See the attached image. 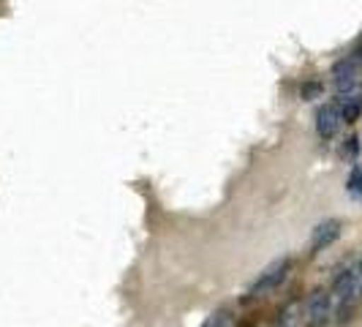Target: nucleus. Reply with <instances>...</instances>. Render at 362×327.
I'll return each mask as SVG.
<instances>
[{
  "mask_svg": "<svg viewBox=\"0 0 362 327\" xmlns=\"http://www.w3.org/2000/svg\"><path fill=\"white\" fill-rule=\"evenodd\" d=\"M291 265H294L291 256H281V259L270 262L264 270L256 275L254 284L248 287V297H251V300H259V297H267V294H272L275 289H281L284 281L289 278Z\"/></svg>",
  "mask_w": 362,
  "mask_h": 327,
  "instance_id": "obj_1",
  "label": "nucleus"
},
{
  "mask_svg": "<svg viewBox=\"0 0 362 327\" xmlns=\"http://www.w3.org/2000/svg\"><path fill=\"white\" fill-rule=\"evenodd\" d=\"M335 107L341 112L344 123H357L362 115V82L335 93Z\"/></svg>",
  "mask_w": 362,
  "mask_h": 327,
  "instance_id": "obj_2",
  "label": "nucleus"
},
{
  "mask_svg": "<svg viewBox=\"0 0 362 327\" xmlns=\"http://www.w3.org/2000/svg\"><path fill=\"white\" fill-rule=\"evenodd\" d=\"M332 297H329V292L325 289H316L313 294L308 297V303H305V316H308V325L310 327H325L329 319H332Z\"/></svg>",
  "mask_w": 362,
  "mask_h": 327,
  "instance_id": "obj_3",
  "label": "nucleus"
},
{
  "mask_svg": "<svg viewBox=\"0 0 362 327\" xmlns=\"http://www.w3.org/2000/svg\"><path fill=\"white\" fill-rule=\"evenodd\" d=\"M341 232H344V224L338 218H327L322 224H316V229L310 232V254H319V251L329 248L341 237Z\"/></svg>",
  "mask_w": 362,
  "mask_h": 327,
  "instance_id": "obj_4",
  "label": "nucleus"
},
{
  "mask_svg": "<svg viewBox=\"0 0 362 327\" xmlns=\"http://www.w3.org/2000/svg\"><path fill=\"white\" fill-rule=\"evenodd\" d=\"M341 123H344V117H341V112L335 107V101L322 104V107L316 109V134L322 139H335L338 131H341Z\"/></svg>",
  "mask_w": 362,
  "mask_h": 327,
  "instance_id": "obj_5",
  "label": "nucleus"
},
{
  "mask_svg": "<svg viewBox=\"0 0 362 327\" xmlns=\"http://www.w3.org/2000/svg\"><path fill=\"white\" fill-rule=\"evenodd\" d=\"M332 76H335V88H338V91L357 85V82H360V60H357V57L338 60L335 69H332Z\"/></svg>",
  "mask_w": 362,
  "mask_h": 327,
  "instance_id": "obj_6",
  "label": "nucleus"
},
{
  "mask_svg": "<svg viewBox=\"0 0 362 327\" xmlns=\"http://www.w3.org/2000/svg\"><path fill=\"white\" fill-rule=\"evenodd\" d=\"M346 191H349V197H351V200L362 202V169H360V166H354V169L349 172V180H346Z\"/></svg>",
  "mask_w": 362,
  "mask_h": 327,
  "instance_id": "obj_7",
  "label": "nucleus"
},
{
  "mask_svg": "<svg viewBox=\"0 0 362 327\" xmlns=\"http://www.w3.org/2000/svg\"><path fill=\"white\" fill-rule=\"evenodd\" d=\"M204 327H235V316L226 309H221L216 314H210V319L204 322Z\"/></svg>",
  "mask_w": 362,
  "mask_h": 327,
  "instance_id": "obj_8",
  "label": "nucleus"
},
{
  "mask_svg": "<svg viewBox=\"0 0 362 327\" xmlns=\"http://www.w3.org/2000/svg\"><path fill=\"white\" fill-rule=\"evenodd\" d=\"M354 270V289H357V300L362 303V259L351 268Z\"/></svg>",
  "mask_w": 362,
  "mask_h": 327,
  "instance_id": "obj_9",
  "label": "nucleus"
},
{
  "mask_svg": "<svg viewBox=\"0 0 362 327\" xmlns=\"http://www.w3.org/2000/svg\"><path fill=\"white\" fill-rule=\"evenodd\" d=\"M319 93H322V85L313 82V85H305V88H303V98H313V96H319Z\"/></svg>",
  "mask_w": 362,
  "mask_h": 327,
  "instance_id": "obj_10",
  "label": "nucleus"
},
{
  "mask_svg": "<svg viewBox=\"0 0 362 327\" xmlns=\"http://www.w3.org/2000/svg\"><path fill=\"white\" fill-rule=\"evenodd\" d=\"M281 327H297V322H294V316H291V311H286V316H284V322H281Z\"/></svg>",
  "mask_w": 362,
  "mask_h": 327,
  "instance_id": "obj_11",
  "label": "nucleus"
}]
</instances>
